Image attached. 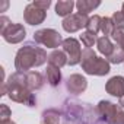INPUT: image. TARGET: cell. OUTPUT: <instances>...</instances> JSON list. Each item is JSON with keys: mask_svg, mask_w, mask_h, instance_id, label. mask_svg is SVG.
I'll return each mask as SVG.
<instances>
[{"mask_svg": "<svg viewBox=\"0 0 124 124\" xmlns=\"http://www.w3.org/2000/svg\"><path fill=\"white\" fill-rule=\"evenodd\" d=\"M63 124H105L98 112L88 102L78 99H67L61 108Z\"/></svg>", "mask_w": 124, "mask_h": 124, "instance_id": "obj_1", "label": "cell"}, {"mask_svg": "<svg viewBox=\"0 0 124 124\" xmlns=\"http://www.w3.org/2000/svg\"><path fill=\"white\" fill-rule=\"evenodd\" d=\"M105 124H124V109L109 101H99L96 107Z\"/></svg>", "mask_w": 124, "mask_h": 124, "instance_id": "obj_5", "label": "cell"}, {"mask_svg": "<svg viewBox=\"0 0 124 124\" xmlns=\"http://www.w3.org/2000/svg\"><path fill=\"white\" fill-rule=\"evenodd\" d=\"M96 45H98V51H99L102 55H105L107 58L111 55V53L114 51V47H115V45H112L109 37H101V38H98Z\"/></svg>", "mask_w": 124, "mask_h": 124, "instance_id": "obj_18", "label": "cell"}, {"mask_svg": "<svg viewBox=\"0 0 124 124\" xmlns=\"http://www.w3.org/2000/svg\"><path fill=\"white\" fill-rule=\"evenodd\" d=\"M80 41L83 42V45H85L86 48H91V47H93V44L98 41V38H96V34L89 32V31H85V32H82V35H80Z\"/></svg>", "mask_w": 124, "mask_h": 124, "instance_id": "obj_22", "label": "cell"}, {"mask_svg": "<svg viewBox=\"0 0 124 124\" xmlns=\"http://www.w3.org/2000/svg\"><path fill=\"white\" fill-rule=\"evenodd\" d=\"M105 91L112 95V96H118L121 98L124 95V78L123 76H112L107 85H105Z\"/></svg>", "mask_w": 124, "mask_h": 124, "instance_id": "obj_12", "label": "cell"}, {"mask_svg": "<svg viewBox=\"0 0 124 124\" xmlns=\"http://www.w3.org/2000/svg\"><path fill=\"white\" fill-rule=\"evenodd\" d=\"M118 105H120L121 108H124V95H123V96L118 99Z\"/></svg>", "mask_w": 124, "mask_h": 124, "instance_id": "obj_28", "label": "cell"}, {"mask_svg": "<svg viewBox=\"0 0 124 124\" xmlns=\"http://www.w3.org/2000/svg\"><path fill=\"white\" fill-rule=\"evenodd\" d=\"M114 29H115V26H114L112 19H111V18H107V16L102 18V22H101V32L104 34V37H109V35H112Z\"/></svg>", "mask_w": 124, "mask_h": 124, "instance_id": "obj_20", "label": "cell"}, {"mask_svg": "<svg viewBox=\"0 0 124 124\" xmlns=\"http://www.w3.org/2000/svg\"><path fill=\"white\" fill-rule=\"evenodd\" d=\"M47 82L50 83V86L57 88L61 82V72L58 67L48 64L47 66Z\"/></svg>", "mask_w": 124, "mask_h": 124, "instance_id": "obj_16", "label": "cell"}, {"mask_svg": "<svg viewBox=\"0 0 124 124\" xmlns=\"http://www.w3.org/2000/svg\"><path fill=\"white\" fill-rule=\"evenodd\" d=\"M10 25H12V21L8 16H0V34H3Z\"/></svg>", "mask_w": 124, "mask_h": 124, "instance_id": "obj_26", "label": "cell"}, {"mask_svg": "<svg viewBox=\"0 0 124 124\" xmlns=\"http://www.w3.org/2000/svg\"><path fill=\"white\" fill-rule=\"evenodd\" d=\"M63 51L66 53L67 55V64L69 66H76L80 63V60H82V50H80V44L78 39L69 37L63 41Z\"/></svg>", "mask_w": 124, "mask_h": 124, "instance_id": "obj_7", "label": "cell"}, {"mask_svg": "<svg viewBox=\"0 0 124 124\" xmlns=\"http://www.w3.org/2000/svg\"><path fill=\"white\" fill-rule=\"evenodd\" d=\"M25 82H26V86L34 92V91H39L42 86H44V76L39 73V72H35V70H31L28 73H25Z\"/></svg>", "mask_w": 124, "mask_h": 124, "instance_id": "obj_13", "label": "cell"}, {"mask_svg": "<svg viewBox=\"0 0 124 124\" xmlns=\"http://www.w3.org/2000/svg\"><path fill=\"white\" fill-rule=\"evenodd\" d=\"M111 19H112L115 28H124V12L123 10L114 12L112 16H111Z\"/></svg>", "mask_w": 124, "mask_h": 124, "instance_id": "obj_23", "label": "cell"}, {"mask_svg": "<svg viewBox=\"0 0 124 124\" xmlns=\"http://www.w3.org/2000/svg\"><path fill=\"white\" fill-rule=\"evenodd\" d=\"M2 37H3V39H5L6 42H9V44H19V42H22V41L25 39V37H26V29L23 28L22 23H13V22H12V25L2 34Z\"/></svg>", "mask_w": 124, "mask_h": 124, "instance_id": "obj_9", "label": "cell"}, {"mask_svg": "<svg viewBox=\"0 0 124 124\" xmlns=\"http://www.w3.org/2000/svg\"><path fill=\"white\" fill-rule=\"evenodd\" d=\"M6 95L13 101L19 104H25L28 107H34L37 104V98L32 93V91L26 86L25 82V73L15 72L9 76L6 80Z\"/></svg>", "mask_w": 124, "mask_h": 124, "instance_id": "obj_3", "label": "cell"}, {"mask_svg": "<svg viewBox=\"0 0 124 124\" xmlns=\"http://www.w3.org/2000/svg\"><path fill=\"white\" fill-rule=\"evenodd\" d=\"M12 115V111H10V108L6 105V104H2L0 105V123H6V121H9L10 117Z\"/></svg>", "mask_w": 124, "mask_h": 124, "instance_id": "obj_24", "label": "cell"}, {"mask_svg": "<svg viewBox=\"0 0 124 124\" xmlns=\"http://www.w3.org/2000/svg\"><path fill=\"white\" fill-rule=\"evenodd\" d=\"M80 64H82V69L85 70V73L92 75V76H105L111 70L108 60L98 57L92 48H85L82 51Z\"/></svg>", "mask_w": 124, "mask_h": 124, "instance_id": "obj_4", "label": "cell"}, {"mask_svg": "<svg viewBox=\"0 0 124 124\" xmlns=\"http://www.w3.org/2000/svg\"><path fill=\"white\" fill-rule=\"evenodd\" d=\"M101 22H102V18L98 15H93L92 18H89V22L86 25V31L96 34L98 31H101Z\"/></svg>", "mask_w": 124, "mask_h": 124, "instance_id": "obj_21", "label": "cell"}, {"mask_svg": "<svg viewBox=\"0 0 124 124\" xmlns=\"http://www.w3.org/2000/svg\"><path fill=\"white\" fill-rule=\"evenodd\" d=\"M98 6H101L99 0H95V2H92V0H78L76 2L78 13H82V15H88L89 12H92Z\"/></svg>", "mask_w": 124, "mask_h": 124, "instance_id": "obj_17", "label": "cell"}, {"mask_svg": "<svg viewBox=\"0 0 124 124\" xmlns=\"http://www.w3.org/2000/svg\"><path fill=\"white\" fill-rule=\"evenodd\" d=\"M89 22V18L88 15H82V13H72L70 16L64 18L63 22H61V26H63V29L69 34L72 32H76V31H80L83 26L86 28Z\"/></svg>", "mask_w": 124, "mask_h": 124, "instance_id": "obj_8", "label": "cell"}, {"mask_svg": "<svg viewBox=\"0 0 124 124\" xmlns=\"http://www.w3.org/2000/svg\"><path fill=\"white\" fill-rule=\"evenodd\" d=\"M67 55L64 51H61V50H54L53 53L48 54V64L51 66H55L58 69H61L63 66L67 64Z\"/></svg>", "mask_w": 124, "mask_h": 124, "instance_id": "obj_14", "label": "cell"}, {"mask_svg": "<svg viewBox=\"0 0 124 124\" xmlns=\"http://www.w3.org/2000/svg\"><path fill=\"white\" fill-rule=\"evenodd\" d=\"M123 12H124V3H123Z\"/></svg>", "mask_w": 124, "mask_h": 124, "instance_id": "obj_31", "label": "cell"}, {"mask_svg": "<svg viewBox=\"0 0 124 124\" xmlns=\"http://www.w3.org/2000/svg\"><path fill=\"white\" fill-rule=\"evenodd\" d=\"M34 41L47 47V48H58L60 45H63V38L61 35L51 28H45V29H39L34 34Z\"/></svg>", "mask_w": 124, "mask_h": 124, "instance_id": "obj_6", "label": "cell"}, {"mask_svg": "<svg viewBox=\"0 0 124 124\" xmlns=\"http://www.w3.org/2000/svg\"><path fill=\"white\" fill-rule=\"evenodd\" d=\"M0 124H16V123L12 121V120H9V121H6V123H0Z\"/></svg>", "mask_w": 124, "mask_h": 124, "instance_id": "obj_29", "label": "cell"}, {"mask_svg": "<svg viewBox=\"0 0 124 124\" xmlns=\"http://www.w3.org/2000/svg\"><path fill=\"white\" fill-rule=\"evenodd\" d=\"M45 61H48V55L45 50L34 42H26L16 53L15 69L19 73H28L31 72L32 67H39Z\"/></svg>", "mask_w": 124, "mask_h": 124, "instance_id": "obj_2", "label": "cell"}, {"mask_svg": "<svg viewBox=\"0 0 124 124\" xmlns=\"http://www.w3.org/2000/svg\"><path fill=\"white\" fill-rule=\"evenodd\" d=\"M88 88V80L85 76L79 75V73H75V75H70L67 79H66V89L69 91V93H73V95H80L86 91Z\"/></svg>", "mask_w": 124, "mask_h": 124, "instance_id": "obj_11", "label": "cell"}, {"mask_svg": "<svg viewBox=\"0 0 124 124\" xmlns=\"http://www.w3.org/2000/svg\"><path fill=\"white\" fill-rule=\"evenodd\" d=\"M41 124H44V123H41Z\"/></svg>", "mask_w": 124, "mask_h": 124, "instance_id": "obj_32", "label": "cell"}, {"mask_svg": "<svg viewBox=\"0 0 124 124\" xmlns=\"http://www.w3.org/2000/svg\"><path fill=\"white\" fill-rule=\"evenodd\" d=\"M108 63L111 64H118V63H124V50L118 45L114 47V51L111 53V55L108 57Z\"/></svg>", "mask_w": 124, "mask_h": 124, "instance_id": "obj_19", "label": "cell"}, {"mask_svg": "<svg viewBox=\"0 0 124 124\" xmlns=\"http://www.w3.org/2000/svg\"><path fill=\"white\" fill-rule=\"evenodd\" d=\"M111 37H112V39L117 42V45L120 47V45L123 44V41H124V28H115Z\"/></svg>", "mask_w": 124, "mask_h": 124, "instance_id": "obj_25", "label": "cell"}, {"mask_svg": "<svg viewBox=\"0 0 124 124\" xmlns=\"http://www.w3.org/2000/svg\"><path fill=\"white\" fill-rule=\"evenodd\" d=\"M38 9H41V10H45L47 12V9L51 6V2L50 0H35V2H32Z\"/></svg>", "mask_w": 124, "mask_h": 124, "instance_id": "obj_27", "label": "cell"}, {"mask_svg": "<svg viewBox=\"0 0 124 124\" xmlns=\"http://www.w3.org/2000/svg\"><path fill=\"white\" fill-rule=\"evenodd\" d=\"M45 18H47V12H45V10L38 9L34 3L26 5V8H25V10H23V19H25L26 23L35 26V25L42 23V22L45 21Z\"/></svg>", "mask_w": 124, "mask_h": 124, "instance_id": "obj_10", "label": "cell"}, {"mask_svg": "<svg viewBox=\"0 0 124 124\" xmlns=\"http://www.w3.org/2000/svg\"><path fill=\"white\" fill-rule=\"evenodd\" d=\"M120 47H121V48H123V50H124V41H123V44H121V45H120Z\"/></svg>", "mask_w": 124, "mask_h": 124, "instance_id": "obj_30", "label": "cell"}, {"mask_svg": "<svg viewBox=\"0 0 124 124\" xmlns=\"http://www.w3.org/2000/svg\"><path fill=\"white\" fill-rule=\"evenodd\" d=\"M75 6H76V3L73 0H58L55 3V13H57V16L67 18L72 15Z\"/></svg>", "mask_w": 124, "mask_h": 124, "instance_id": "obj_15", "label": "cell"}]
</instances>
